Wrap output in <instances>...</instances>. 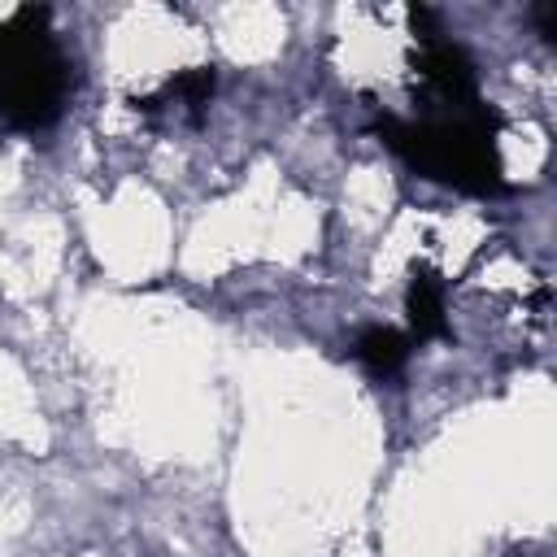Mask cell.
<instances>
[{
  "instance_id": "cell-1",
  "label": "cell",
  "mask_w": 557,
  "mask_h": 557,
  "mask_svg": "<svg viewBox=\"0 0 557 557\" xmlns=\"http://www.w3.org/2000/svg\"><path fill=\"white\" fill-rule=\"evenodd\" d=\"M496 126L500 117L487 104H470V109H457L453 117H422V122H400L392 113L374 117V131L383 135L392 152H400L426 178L453 183L474 196L505 191L500 157H496Z\"/></svg>"
},
{
  "instance_id": "cell-2",
  "label": "cell",
  "mask_w": 557,
  "mask_h": 557,
  "mask_svg": "<svg viewBox=\"0 0 557 557\" xmlns=\"http://www.w3.org/2000/svg\"><path fill=\"white\" fill-rule=\"evenodd\" d=\"M48 9H17L0 22V117L17 131L57 122L70 91V61L52 44Z\"/></svg>"
},
{
  "instance_id": "cell-3",
  "label": "cell",
  "mask_w": 557,
  "mask_h": 557,
  "mask_svg": "<svg viewBox=\"0 0 557 557\" xmlns=\"http://www.w3.org/2000/svg\"><path fill=\"white\" fill-rule=\"evenodd\" d=\"M418 70L426 78V87L448 100L453 109H470L479 104V91H474V65L470 57L453 44V39H422V52H418Z\"/></svg>"
},
{
  "instance_id": "cell-4",
  "label": "cell",
  "mask_w": 557,
  "mask_h": 557,
  "mask_svg": "<svg viewBox=\"0 0 557 557\" xmlns=\"http://www.w3.org/2000/svg\"><path fill=\"white\" fill-rule=\"evenodd\" d=\"M405 309H409V326H413V339H440L448 331V318H444V287L431 270L413 274L409 283V296H405Z\"/></svg>"
},
{
  "instance_id": "cell-5",
  "label": "cell",
  "mask_w": 557,
  "mask_h": 557,
  "mask_svg": "<svg viewBox=\"0 0 557 557\" xmlns=\"http://www.w3.org/2000/svg\"><path fill=\"white\" fill-rule=\"evenodd\" d=\"M357 357L374 374H396L409 361V339L396 326H370L357 335Z\"/></svg>"
},
{
  "instance_id": "cell-6",
  "label": "cell",
  "mask_w": 557,
  "mask_h": 557,
  "mask_svg": "<svg viewBox=\"0 0 557 557\" xmlns=\"http://www.w3.org/2000/svg\"><path fill=\"white\" fill-rule=\"evenodd\" d=\"M213 87H218L213 70H183L178 78H170V96H178V100H183V104H191V109L209 104Z\"/></svg>"
},
{
  "instance_id": "cell-7",
  "label": "cell",
  "mask_w": 557,
  "mask_h": 557,
  "mask_svg": "<svg viewBox=\"0 0 557 557\" xmlns=\"http://www.w3.org/2000/svg\"><path fill=\"white\" fill-rule=\"evenodd\" d=\"M540 30H544V39H553V4L540 9Z\"/></svg>"
}]
</instances>
